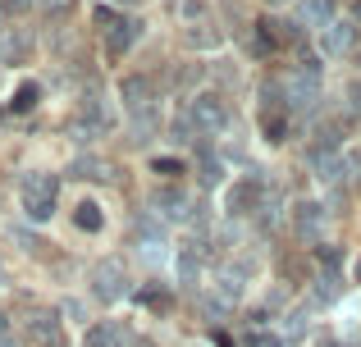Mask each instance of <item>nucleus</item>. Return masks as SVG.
<instances>
[{
	"mask_svg": "<svg viewBox=\"0 0 361 347\" xmlns=\"http://www.w3.org/2000/svg\"><path fill=\"white\" fill-rule=\"evenodd\" d=\"M23 206H27L32 220H51V215H55V183L46 174H32L23 183Z\"/></svg>",
	"mask_w": 361,
	"mask_h": 347,
	"instance_id": "f257e3e1",
	"label": "nucleus"
},
{
	"mask_svg": "<svg viewBox=\"0 0 361 347\" xmlns=\"http://www.w3.org/2000/svg\"><path fill=\"white\" fill-rule=\"evenodd\" d=\"M32 343H37V347H60V343H64L55 315H32Z\"/></svg>",
	"mask_w": 361,
	"mask_h": 347,
	"instance_id": "f03ea898",
	"label": "nucleus"
},
{
	"mask_svg": "<svg viewBox=\"0 0 361 347\" xmlns=\"http://www.w3.org/2000/svg\"><path fill=\"white\" fill-rule=\"evenodd\" d=\"M73 224H78L82 233H97V229H101V210H97L92 201H82L78 210H73Z\"/></svg>",
	"mask_w": 361,
	"mask_h": 347,
	"instance_id": "7ed1b4c3",
	"label": "nucleus"
},
{
	"mask_svg": "<svg viewBox=\"0 0 361 347\" xmlns=\"http://www.w3.org/2000/svg\"><path fill=\"white\" fill-rule=\"evenodd\" d=\"M97 293H101V297H119V293H123L115 265H110V270H97Z\"/></svg>",
	"mask_w": 361,
	"mask_h": 347,
	"instance_id": "20e7f679",
	"label": "nucleus"
},
{
	"mask_svg": "<svg viewBox=\"0 0 361 347\" xmlns=\"http://www.w3.org/2000/svg\"><path fill=\"white\" fill-rule=\"evenodd\" d=\"M215 288H220L224 302H238V297H243V288H238V279H233V275H220V284H215Z\"/></svg>",
	"mask_w": 361,
	"mask_h": 347,
	"instance_id": "39448f33",
	"label": "nucleus"
},
{
	"mask_svg": "<svg viewBox=\"0 0 361 347\" xmlns=\"http://www.w3.org/2000/svg\"><path fill=\"white\" fill-rule=\"evenodd\" d=\"M247 347H274V339H252Z\"/></svg>",
	"mask_w": 361,
	"mask_h": 347,
	"instance_id": "423d86ee",
	"label": "nucleus"
},
{
	"mask_svg": "<svg viewBox=\"0 0 361 347\" xmlns=\"http://www.w3.org/2000/svg\"><path fill=\"white\" fill-rule=\"evenodd\" d=\"M357 279H361V260H357Z\"/></svg>",
	"mask_w": 361,
	"mask_h": 347,
	"instance_id": "0eeeda50",
	"label": "nucleus"
},
{
	"mask_svg": "<svg viewBox=\"0 0 361 347\" xmlns=\"http://www.w3.org/2000/svg\"><path fill=\"white\" fill-rule=\"evenodd\" d=\"M142 347H151V343H142Z\"/></svg>",
	"mask_w": 361,
	"mask_h": 347,
	"instance_id": "6e6552de",
	"label": "nucleus"
}]
</instances>
